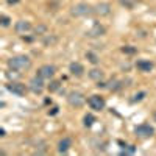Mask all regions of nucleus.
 Returning <instances> with one entry per match:
<instances>
[{
    "instance_id": "obj_1",
    "label": "nucleus",
    "mask_w": 156,
    "mask_h": 156,
    "mask_svg": "<svg viewBox=\"0 0 156 156\" xmlns=\"http://www.w3.org/2000/svg\"><path fill=\"white\" fill-rule=\"evenodd\" d=\"M6 64H8V69L20 73V72H25L31 67V59L27 55H17V56L9 58Z\"/></svg>"
},
{
    "instance_id": "obj_13",
    "label": "nucleus",
    "mask_w": 156,
    "mask_h": 156,
    "mask_svg": "<svg viewBox=\"0 0 156 156\" xmlns=\"http://www.w3.org/2000/svg\"><path fill=\"white\" fill-rule=\"evenodd\" d=\"M69 70H70V73L75 75V76H81L83 72H84V67H83V64H80V62H70Z\"/></svg>"
},
{
    "instance_id": "obj_15",
    "label": "nucleus",
    "mask_w": 156,
    "mask_h": 156,
    "mask_svg": "<svg viewBox=\"0 0 156 156\" xmlns=\"http://www.w3.org/2000/svg\"><path fill=\"white\" fill-rule=\"evenodd\" d=\"M87 75H89L90 80H94V81H100L105 73H103V70H101V69H90Z\"/></svg>"
},
{
    "instance_id": "obj_22",
    "label": "nucleus",
    "mask_w": 156,
    "mask_h": 156,
    "mask_svg": "<svg viewBox=\"0 0 156 156\" xmlns=\"http://www.w3.org/2000/svg\"><path fill=\"white\" fill-rule=\"evenodd\" d=\"M86 58H87L90 62H92V64H97V62H98V58H97V55H94L92 51H87V53H86Z\"/></svg>"
},
{
    "instance_id": "obj_20",
    "label": "nucleus",
    "mask_w": 156,
    "mask_h": 156,
    "mask_svg": "<svg viewBox=\"0 0 156 156\" xmlns=\"http://www.w3.org/2000/svg\"><path fill=\"white\" fill-rule=\"evenodd\" d=\"M59 81H50V84H48V90L50 92H56V90L59 89Z\"/></svg>"
},
{
    "instance_id": "obj_10",
    "label": "nucleus",
    "mask_w": 156,
    "mask_h": 156,
    "mask_svg": "<svg viewBox=\"0 0 156 156\" xmlns=\"http://www.w3.org/2000/svg\"><path fill=\"white\" fill-rule=\"evenodd\" d=\"M105 27H103V25L101 23H98V22H95L94 25H92V28H90V30H87V36L89 37H98V36H103V34H105Z\"/></svg>"
},
{
    "instance_id": "obj_7",
    "label": "nucleus",
    "mask_w": 156,
    "mask_h": 156,
    "mask_svg": "<svg viewBox=\"0 0 156 156\" xmlns=\"http://www.w3.org/2000/svg\"><path fill=\"white\" fill-rule=\"evenodd\" d=\"M134 133L139 137H151L154 134V128L150 126L148 123H140V125H137L134 128Z\"/></svg>"
},
{
    "instance_id": "obj_24",
    "label": "nucleus",
    "mask_w": 156,
    "mask_h": 156,
    "mask_svg": "<svg viewBox=\"0 0 156 156\" xmlns=\"http://www.w3.org/2000/svg\"><path fill=\"white\" fill-rule=\"evenodd\" d=\"M145 97V92H139V94H136L134 95V98H133V101H140L142 98Z\"/></svg>"
},
{
    "instance_id": "obj_26",
    "label": "nucleus",
    "mask_w": 156,
    "mask_h": 156,
    "mask_svg": "<svg viewBox=\"0 0 156 156\" xmlns=\"http://www.w3.org/2000/svg\"><path fill=\"white\" fill-rule=\"evenodd\" d=\"M153 119H154V122H156V112L153 114Z\"/></svg>"
},
{
    "instance_id": "obj_14",
    "label": "nucleus",
    "mask_w": 156,
    "mask_h": 156,
    "mask_svg": "<svg viewBox=\"0 0 156 156\" xmlns=\"http://www.w3.org/2000/svg\"><path fill=\"white\" fill-rule=\"evenodd\" d=\"M70 147H72V139L64 137V139L59 140V144H58V151H59V153H66Z\"/></svg>"
},
{
    "instance_id": "obj_19",
    "label": "nucleus",
    "mask_w": 156,
    "mask_h": 156,
    "mask_svg": "<svg viewBox=\"0 0 156 156\" xmlns=\"http://www.w3.org/2000/svg\"><path fill=\"white\" fill-rule=\"evenodd\" d=\"M94 122H95L94 115H90V114L84 115V126H92V123H94Z\"/></svg>"
},
{
    "instance_id": "obj_11",
    "label": "nucleus",
    "mask_w": 156,
    "mask_h": 156,
    "mask_svg": "<svg viewBox=\"0 0 156 156\" xmlns=\"http://www.w3.org/2000/svg\"><path fill=\"white\" fill-rule=\"evenodd\" d=\"M94 12H95V14H98L100 17L108 16L109 12H111V5H109V3H98V5L94 8Z\"/></svg>"
},
{
    "instance_id": "obj_6",
    "label": "nucleus",
    "mask_w": 156,
    "mask_h": 156,
    "mask_svg": "<svg viewBox=\"0 0 156 156\" xmlns=\"http://www.w3.org/2000/svg\"><path fill=\"white\" fill-rule=\"evenodd\" d=\"M56 73V67L53 64H44L37 69V75L44 78V80H50V78H53V75Z\"/></svg>"
},
{
    "instance_id": "obj_23",
    "label": "nucleus",
    "mask_w": 156,
    "mask_h": 156,
    "mask_svg": "<svg viewBox=\"0 0 156 156\" xmlns=\"http://www.w3.org/2000/svg\"><path fill=\"white\" fill-rule=\"evenodd\" d=\"M122 51L123 53H134L136 48H133L131 45H126V47H122Z\"/></svg>"
},
{
    "instance_id": "obj_18",
    "label": "nucleus",
    "mask_w": 156,
    "mask_h": 156,
    "mask_svg": "<svg viewBox=\"0 0 156 156\" xmlns=\"http://www.w3.org/2000/svg\"><path fill=\"white\" fill-rule=\"evenodd\" d=\"M0 25H2V27H9V25H11V19L6 16V14H2V16H0Z\"/></svg>"
},
{
    "instance_id": "obj_25",
    "label": "nucleus",
    "mask_w": 156,
    "mask_h": 156,
    "mask_svg": "<svg viewBox=\"0 0 156 156\" xmlns=\"http://www.w3.org/2000/svg\"><path fill=\"white\" fill-rule=\"evenodd\" d=\"M17 2H19V0H8V3H9V5H11V3H17Z\"/></svg>"
},
{
    "instance_id": "obj_17",
    "label": "nucleus",
    "mask_w": 156,
    "mask_h": 156,
    "mask_svg": "<svg viewBox=\"0 0 156 156\" xmlns=\"http://www.w3.org/2000/svg\"><path fill=\"white\" fill-rule=\"evenodd\" d=\"M136 2L137 0H119V3L122 5V6H125V8H134V5H136Z\"/></svg>"
},
{
    "instance_id": "obj_9",
    "label": "nucleus",
    "mask_w": 156,
    "mask_h": 156,
    "mask_svg": "<svg viewBox=\"0 0 156 156\" xmlns=\"http://www.w3.org/2000/svg\"><path fill=\"white\" fill-rule=\"evenodd\" d=\"M31 30H33V25L28 20H17L16 25H14V31L17 34H25V33H28Z\"/></svg>"
},
{
    "instance_id": "obj_3",
    "label": "nucleus",
    "mask_w": 156,
    "mask_h": 156,
    "mask_svg": "<svg viewBox=\"0 0 156 156\" xmlns=\"http://www.w3.org/2000/svg\"><path fill=\"white\" fill-rule=\"evenodd\" d=\"M67 101H69L70 106L80 108V106H83L86 103V97L81 92H78V90H72V92L67 95Z\"/></svg>"
},
{
    "instance_id": "obj_16",
    "label": "nucleus",
    "mask_w": 156,
    "mask_h": 156,
    "mask_svg": "<svg viewBox=\"0 0 156 156\" xmlns=\"http://www.w3.org/2000/svg\"><path fill=\"white\" fill-rule=\"evenodd\" d=\"M45 37H44V45H53V44H56L58 42V36L56 34H44Z\"/></svg>"
},
{
    "instance_id": "obj_2",
    "label": "nucleus",
    "mask_w": 156,
    "mask_h": 156,
    "mask_svg": "<svg viewBox=\"0 0 156 156\" xmlns=\"http://www.w3.org/2000/svg\"><path fill=\"white\" fill-rule=\"evenodd\" d=\"M94 12V8L87 3H78L70 8V14L73 17H87Z\"/></svg>"
},
{
    "instance_id": "obj_4",
    "label": "nucleus",
    "mask_w": 156,
    "mask_h": 156,
    "mask_svg": "<svg viewBox=\"0 0 156 156\" xmlns=\"http://www.w3.org/2000/svg\"><path fill=\"white\" fill-rule=\"evenodd\" d=\"M6 89L11 94H14L17 97H23L25 94H27V86H25L23 83H19V81H9L6 84Z\"/></svg>"
},
{
    "instance_id": "obj_12",
    "label": "nucleus",
    "mask_w": 156,
    "mask_h": 156,
    "mask_svg": "<svg viewBox=\"0 0 156 156\" xmlns=\"http://www.w3.org/2000/svg\"><path fill=\"white\" fill-rule=\"evenodd\" d=\"M136 67L140 70V72H150L153 69V62L151 61H147V59H139L136 62Z\"/></svg>"
},
{
    "instance_id": "obj_21",
    "label": "nucleus",
    "mask_w": 156,
    "mask_h": 156,
    "mask_svg": "<svg viewBox=\"0 0 156 156\" xmlns=\"http://www.w3.org/2000/svg\"><path fill=\"white\" fill-rule=\"evenodd\" d=\"M34 33L36 34H47V27L45 25H37V27L34 28Z\"/></svg>"
},
{
    "instance_id": "obj_8",
    "label": "nucleus",
    "mask_w": 156,
    "mask_h": 156,
    "mask_svg": "<svg viewBox=\"0 0 156 156\" xmlns=\"http://www.w3.org/2000/svg\"><path fill=\"white\" fill-rule=\"evenodd\" d=\"M30 89L33 90V92L34 94H41L42 92V90H44V78H41V76H39V75H36L34 78H31V80H30Z\"/></svg>"
},
{
    "instance_id": "obj_5",
    "label": "nucleus",
    "mask_w": 156,
    "mask_h": 156,
    "mask_svg": "<svg viewBox=\"0 0 156 156\" xmlns=\"http://www.w3.org/2000/svg\"><path fill=\"white\" fill-rule=\"evenodd\" d=\"M87 105L90 106V109H94V111H101V109H105L106 101H105V98H103L101 95H90L87 98Z\"/></svg>"
}]
</instances>
